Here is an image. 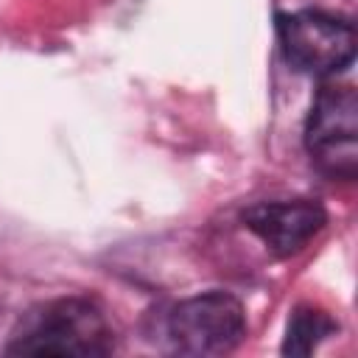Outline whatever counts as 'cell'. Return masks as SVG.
Listing matches in <instances>:
<instances>
[{"label":"cell","mask_w":358,"mask_h":358,"mask_svg":"<svg viewBox=\"0 0 358 358\" xmlns=\"http://www.w3.org/2000/svg\"><path fill=\"white\" fill-rule=\"evenodd\" d=\"M112 327L103 313L78 296L53 299L34 308L14 330L6 352L11 355H106Z\"/></svg>","instance_id":"6da1fadb"},{"label":"cell","mask_w":358,"mask_h":358,"mask_svg":"<svg viewBox=\"0 0 358 358\" xmlns=\"http://www.w3.org/2000/svg\"><path fill=\"white\" fill-rule=\"evenodd\" d=\"M305 145L319 171L338 179H355L358 98L350 84H336V76H330L313 98L305 123Z\"/></svg>","instance_id":"7a4b0ae2"},{"label":"cell","mask_w":358,"mask_h":358,"mask_svg":"<svg viewBox=\"0 0 358 358\" xmlns=\"http://www.w3.org/2000/svg\"><path fill=\"white\" fill-rule=\"evenodd\" d=\"M280 45L285 59L319 78H330L347 70L355 59V31L350 22L324 11H294L277 17Z\"/></svg>","instance_id":"3957f363"},{"label":"cell","mask_w":358,"mask_h":358,"mask_svg":"<svg viewBox=\"0 0 358 358\" xmlns=\"http://www.w3.org/2000/svg\"><path fill=\"white\" fill-rule=\"evenodd\" d=\"M168 336L179 352L224 355L235 350L246 336L243 305L224 291L190 296L171 310Z\"/></svg>","instance_id":"277c9868"},{"label":"cell","mask_w":358,"mask_h":358,"mask_svg":"<svg viewBox=\"0 0 358 358\" xmlns=\"http://www.w3.org/2000/svg\"><path fill=\"white\" fill-rule=\"evenodd\" d=\"M327 221V213L308 199L260 201L243 213V224L280 257L299 252Z\"/></svg>","instance_id":"5b68a950"},{"label":"cell","mask_w":358,"mask_h":358,"mask_svg":"<svg viewBox=\"0 0 358 358\" xmlns=\"http://www.w3.org/2000/svg\"><path fill=\"white\" fill-rule=\"evenodd\" d=\"M336 333V322L319 308H296L288 319V333L282 341L285 355H310L319 341Z\"/></svg>","instance_id":"8992f818"}]
</instances>
